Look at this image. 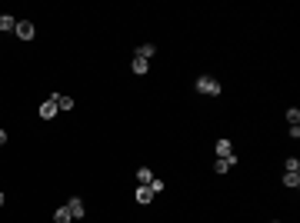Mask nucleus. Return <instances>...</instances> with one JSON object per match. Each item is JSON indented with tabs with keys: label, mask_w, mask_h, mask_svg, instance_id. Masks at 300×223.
Here are the masks:
<instances>
[{
	"label": "nucleus",
	"mask_w": 300,
	"mask_h": 223,
	"mask_svg": "<svg viewBox=\"0 0 300 223\" xmlns=\"http://www.w3.org/2000/svg\"><path fill=\"white\" fill-rule=\"evenodd\" d=\"M50 100L57 103V110H74V97H67V93H50Z\"/></svg>",
	"instance_id": "4"
},
{
	"label": "nucleus",
	"mask_w": 300,
	"mask_h": 223,
	"mask_svg": "<svg viewBox=\"0 0 300 223\" xmlns=\"http://www.w3.org/2000/svg\"><path fill=\"white\" fill-rule=\"evenodd\" d=\"M0 206H3V193H0Z\"/></svg>",
	"instance_id": "19"
},
{
	"label": "nucleus",
	"mask_w": 300,
	"mask_h": 223,
	"mask_svg": "<svg viewBox=\"0 0 300 223\" xmlns=\"http://www.w3.org/2000/svg\"><path fill=\"white\" fill-rule=\"evenodd\" d=\"M234 163H237V157H217L214 160V173H230Z\"/></svg>",
	"instance_id": "5"
},
{
	"label": "nucleus",
	"mask_w": 300,
	"mask_h": 223,
	"mask_svg": "<svg viewBox=\"0 0 300 223\" xmlns=\"http://www.w3.org/2000/svg\"><path fill=\"white\" fill-rule=\"evenodd\" d=\"M274 223H280V220H274Z\"/></svg>",
	"instance_id": "20"
},
{
	"label": "nucleus",
	"mask_w": 300,
	"mask_h": 223,
	"mask_svg": "<svg viewBox=\"0 0 300 223\" xmlns=\"http://www.w3.org/2000/svg\"><path fill=\"white\" fill-rule=\"evenodd\" d=\"M197 93H204V97H217V93H220V80L204 74L200 80H197Z\"/></svg>",
	"instance_id": "1"
},
{
	"label": "nucleus",
	"mask_w": 300,
	"mask_h": 223,
	"mask_svg": "<svg viewBox=\"0 0 300 223\" xmlns=\"http://www.w3.org/2000/svg\"><path fill=\"white\" fill-rule=\"evenodd\" d=\"M150 180H153V170H150V167H140V170H137V183H140V186H147Z\"/></svg>",
	"instance_id": "11"
},
{
	"label": "nucleus",
	"mask_w": 300,
	"mask_h": 223,
	"mask_svg": "<svg viewBox=\"0 0 300 223\" xmlns=\"http://www.w3.org/2000/svg\"><path fill=\"white\" fill-rule=\"evenodd\" d=\"M20 40H34V34H37V27L30 23V20H17V30H14Z\"/></svg>",
	"instance_id": "3"
},
{
	"label": "nucleus",
	"mask_w": 300,
	"mask_h": 223,
	"mask_svg": "<svg viewBox=\"0 0 300 223\" xmlns=\"http://www.w3.org/2000/svg\"><path fill=\"white\" fill-rule=\"evenodd\" d=\"M3 143H7V130H0V147H3Z\"/></svg>",
	"instance_id": "18"
},
{
	"label": "nucleus",
	"mask_w": 300,
	"mask_h": 223,
	"mask_svg": "<svg viewBox=\"0 0 300 223\" xmlns=\"http://www.w3.org/2000/svg\"><path fill=\"white\" fill-rule=\"evenodd\" d=\"M54 223H74L70 210H67V206H57V210H54Z\"/></svg>",
	"instance_id": "10"
},
{
	"label": "nucleus",
	"mask_w": 300,
	"mask_h": 223,
	"mask_svg": "<svg viewBox=\"0 0 300 223\" xmlns=\"http://www.w3.org/2000/svg\"><path fill=\"white\" fill-rule=\"evenodd\" d=\"M57 113H60V110H57L54 100H43V103H40V120H54Z\"/></svg>",
	"instance_id": "6"
},
{
	"label": "nucleus",
	"mask_w": 300,
	"mask_h": 223,
	"mask_svg": "<svg viewBox=\"0 0 300 223\" xmlns=\"http://www.w3.org/2000/svg\"><path fill=\"white\" fill-rule=\"evenodd\" d=\"M287 123H290V127L300 123V110H297V107H290V110H287Z\"/></svg>",
	"instance_id": "17"
},
{
	"label": "nucleus",
	"mask_w": 300,
	"mask_h": 223,
	"mask_svg": "<svg viewBox=\"0 0 300 223\" xmlns=\"http://www.w3.org/2000/svg\"><path fill=\"white\" fill-rule=\"evenodd\" d=\"M147 186H150V193H153V197H157V193H164V180H160V177H153Z\"/></svg>",
	"instance_id": "15"
},
{
	"label": "nucleus",
	"mask_w": 300,
	"mask_h": 223,
	"mask_svg": "<svg viewBox=\"0 0 300 223\" xmlns=\"http://www.w3.org/2000/svg\"><path fill=\"white\" fill-rule=\"evenodd\" d=\"M283 186L297 190V186H300V173H290V170H287V173H283Z\"/></svg>",
	"instance_id": "13"
},
{
	"label": "nucleus",
	"mask_w": 300,
	"mask_h": 223,
	"mask_svg": "<svg viewBox=\"0 0 300 223\" xmlns=\"http://www.w3.org/2000/svg\"><path fill=\"white\" fill-rule=\"evenodd\" d=\"M133 200H137V203H140V206H147L150 200H153V193H150V186H137V190H133Z\"/></svg>",
	"instance_id": "8"
},
{
	"label": "nucleus",
	"mask_w": 300,
	"mask_h": 223,
	"mask_svg": "<svg viewBox=\"0 0 300 223\" xmlns=\"http://www.w3.org/2000/svg\"><path fill=\"white\" fill-rule=\"evenodd\" d=\"M214 150H217V157H234V143H230L227 137H220V140L214 143Z\"/></svg>",
	"instance_id": "7"
},
{
	"label": "nucleus",
	"mask_w": 300,
	"mask_h": 223,
	"mask_svg": "<svg viewBox=\"0 0 300 223\" xmlns=\"http://www.w3.org/2000/svg\"><path fill=\"white\" fill-rule=\"evenodd\" d=\"M64 206L70 210V217H74V220H84V217H87V206H84V200H80V197H70Z\"/></svg>",
	"instance_id": "2"
},
{
	"label": "nucleus",
	"mask_w": 300,
	"mask_h": 223,
	"mask_svg": "<svg viewBox=\"0 0 300 223\" xmlns=\"http://www.w3.org/2000/svg\"><path fill=\"white\" fill-rule=\"evenodd\" d=\"M7 30H17V17H10V14H0V34H7Z\"/></svg>",
	"instance_id": "9"
},
{
	"label": "nucleus",
	"mask_w": 300,
	"mask_h": 223,
	"mask_svg": "<svg viewBox=\"0 0 300 223\" xmlns=\"http://www.w3.org/2000/svg\"><path fill=\"white\" fill-rule=\"evenodd\" d=\"M153 50H157L153 43H140V47H137V54H133V57H144V60H150V57H153Z\"/></svg>",
	"instance_id": "14"
},
{
	"label": "nucleus",
	"mask_w": 300,
	"mask_h": 223,
	"mask_svg": "<svg viewBox=\"0 0 300 223\" xmlns=\"http://www.w3.org/2000/svg\"><path fill=\"white\" fill-rule=\"evenodd\" d=\"M283 170H290V173H300V160H297V157H287Z\"/></svg>",
	"instance_id": "16"
},
{
	"label": "nucleus",
	"mask_w": 300,
	"mask_h": 223,
	"mask_svg": "<svg viewBox=\"0 0 300 223\" xmlns=\"http://www.w3.org/2000/svg\"><path fill=\"white\" fill-rule=\"evenodd\" d=\"M130 67H133V74H147V70H150V60H144V57H133Z\"/></svg>",
	"instance_id": "12"
}]
</instances>
